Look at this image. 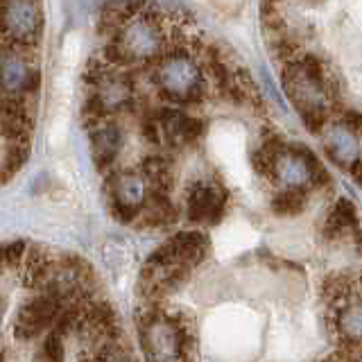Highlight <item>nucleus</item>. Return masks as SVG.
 Returning <instances> with one entry per match:
<instances>
[{
	"label": "nucleus",
	"instance_id": "1",
	"mask_svg": "<svg viewBox=\"0 0 362 362\" xmlns=\"http://www.w3.org/2000/svg\"><path fill=\"white\" fill-rule=\"evenodd\" d=\"M283 86L294 109L313 134L328 129V116L337 109L339 90L326 64L313 52L301 50L283 64Z\"/></svg>",
	"mask_w": 362,
	"mask_h": 362
},
{
	"label": "nucleus",
	"instance_id": "2",
	"mask_svg": "<svg viewBox=\"0 0 362 362\" xmlns=\"http://www.w3.org/2000/svg\"><path fill=\"white\" fill-rule=\"evenodd\" d=\"M136 331L147 362H195L197 337L181 310L143 301L136 308Z\"/></svg>",
	"mask_w": 362,
	"mask_h": 362
},
{
	"label": "nucleus",
	"instance_id": "3",
	"mask_svg": "<svg viewBox=\"0 0 362 362\" xmlns=\"http://www.w3.org/2000/svg\"><path fill=\"white\" fill-rule=\"evenodd\" d=\"M154 82L161 95L177 107L199 105L206 95V79L202 68L184 50L165 52L156 62Z\"/></svg>",
	"mask_w": 362,
	"mask_h": 362
},
{
	"label": "nucleus",
	"instance_id": "4",
	"mask_svg": "<svg viewBox=\"0 0 362 362\" xmlns=\"http://www.w3.org/2000/svg\"><path fill=\"white\" fill-rule=\"evenodd\" d=\"M43 32L39 3H0V41L37 50Z\"/></svg>",
	"mask_w": 362,
	"mask_h": 362
},
{
	"label": "nucleus",
	"instance_id": "5",
	"mask_svg": "<svg viewBox=\"0 0 362 362\" xmlns=\"http://www.w3.org/2000/svg\"><path fill=\"white\" fill-rule=\"evenodd\" d=\"M229 204V190L220 179H195L186 188V220L192 224H218Z\"/></svg>",
	"mask_w": 362,
	"mask_h": 362
},
{
	"label": "nucleus",
	"instance_id": "6",
	"mask_svg": "<svg viewBox=\"0 0 362 362\" xmlns=\"http://www.w3.org/2000/svg\"><path fill=\"white\" fill-rule=\"evenodd\" d=\"M209 252H211V238L206 233L184 231V233H175L161 247H156L145 263L156 267L184 265L188 269H195L209 256Z\"/></svg>",
	"mask_w": 362,
	"mask_h": 362
},
{
	"label": "nucleus",
	"instance_id": "7",
	"mask_svg": "<svg viewBox=\"0 0 362 362\" xmlns=\"http://www.w3.org/2000/svg\"><path fill=\"white\" fill-rule=\"evenodd\" d=\"M66 308L64 303L52 299L50 294L37 292L25 303L18 305L14 317V337L18 342H34L37 337L45 335L52 328L54 320Z\"/></svg>",
	"mask_w": 362,
	"mask_h": 362
},
{
	"label": "nucleus",
	"instance_id": "8",
	"mask_svg": "<svg viewBox=\"0 0 362 362\" xmlns=\"http://www.w3.org/2000/svg\"><path fill=\"white\" fill-rule=\"evenodd\" d=\"M143 179L134 173H120L107 177V192H109V211L122 224L139 220L143 209Z\"/></svg>",
	"mask_w": 362,
	"mask_h": 362
},
{
	"label": "nucleus",
	"instance_id": "9",
	"mask_svg": "<svg viewBox=\"0 0 362 362\" xmlns=\"http://www.w3.org/2000/svg\"><path fill=\"white\" fill-rule=\"evenodd\" d=\"M326 152L333 161L360 179V152H358V134L349 132L342 124H333L326 136Z\"/></svg>",
	"mask_w": 362,
	"mask_h": 362
},
{
	"label": "nucleus",
	"instance_id": "10",
	"mask_svg": "<svg viewBox=\"0 0 362 362\" xmlns=\"http://www.w3.org/2000/svg\"><path fill=\"white\" fill-rule=\"evenodd\" d=\"M90 136V156H93L98 170H109L120 154L122 147V129L113 120H105L88 129Z\"/></svg>",
	"mask_w": 362,
	"mask_h": 362
},
{
	"label": "nucleus",
	"instance_id": "11",
	"mask_svg": "<svg viewBox=\"0 0 362 362\" xmlns=\"http://www.w3.org/2000/svg\"><path fill=\"white\" fill-rule=\"evenodd\" d=\"M54 254L50 249L32 245L25 252V269H23V283L32 292H41L52 279H57Z\"/></svg>",
	"mask_w": 362,
	"mask_h": 362
},
{
	"label": "nucleus",
	"instance_id": "12",
	"mask_svg": "<svg viewBox=\"0 0 362 362\" xmlns=\"http://www.w3.org/2000/svg\"><path fill=\"white\" fill-rule=\"evenodd\" d=\"M139 218H141L143 226L161 229V226H170L179 220V209L173 204L168 192L145 188L143 190V209H141Z\"/></svg>",
	"mask_w": 362,
	"mask_h": 362
},
{
	"label": "nucleus",
	"instance_id": "13",
	"mask_svg": "<svg viewBox=\"0 0 362 362\" xmlns=\"http://www.w3.org/2000/svg\"><path fill=\"white\" fill-rule=\"evenodd\" d=\"M349 233H354L356 238L360 235L358 211L351 199L339 197L333 204V209L328 211V218L324 222V238L326 240H339V238H344Z\"/></svg>",
	"mask_w": 362,
	"mask_h": 362
},
{
	"label": "nucleus",
	"instance_id": "14",
	"mask_svg": "<svg viewBox=\"0 0 362 362\" xmlns=\"http://www.w3.org/2000/svg\"><path fill=\"white\" fill-rule=\"evenodd\" d=\"M141 179L145 181V188H152L158 192H173L175 186V161L170 156H145L141 165H139Z\"/></svg>",
	"mask_w": 362,
	"mask_h": 362
},
{
	"label": "nucleus",
	"instance_id": "15",
	"mask_svg": "<svg viewBox=\"0 0 362 362\" xmlns=\"http://www.w3.org/2000/svg\"><path fill=\"white\" fill-rule=\"evenodd\" d=\"M288 143L279 134H269L263 145L252 154V165L256 173L267 181H279V163L286 156Z\"/></svg>",
	"mask_w": 362,
	"mask_h": 362
},
{
	"label": "nucleus",
	"instance_id": "16",
	"mask_svg": "<svg viewBox=\"0 0 362 362\" xmlns=\"http://www.w3.org/2000/svg\"><path fill=\"white\" fill-rule=\"evenodd\" d=\"M320 297H322V303L326 305V308H328V305L339 303V301L360 297L358 279L344 274V272H335V274H328V276H324L322 286H320Z\"/></svg>",
	"mask_w": 362,
	"mask_h": 362
},
{
	"label": "nucleus",
	"instance_id": "17",
	"mask_svg": "<svg viewBox=\"0 0 362 362\" xmlns=\"http://www.w3.org/2000/svg\"><path fill=\"white\" fill-rule=\"evenodd\" d=\"M305 204H308V188L301 186H286L272 197V211L281 218H294V215L303 213Z\"/></svg>",
	"mask_w": 362,
	"mask_h": 362
},
{
	"label": "nucleus",
	"instance_id": "18",
	"mask_svg": "<svg viewBox=\"0 0 362 362\" xmlns=\"http://www.w3.org/2000/svg\"><path fill=\"white\" fill-rule=\"evenodd\" d=\"M30 158V143H7L3 165H0V181H9Z\"/></svg>",
	"mask_w": 362,
	"mask_h": 362
},
{
	"label": "nucleus",
	"instance_id": "19",
	"mask_svg": "<svg viewBox=\"0 0 362 362\" xmlns=\"http://www.w3.org/2000/svg\"><path fill=\"white\" fill-rule=\"evenodd\" d=\"M34 362H66V342L52 333H45L34 354Z\"/></svg>",
	"mask_w": 362,
	"mask_h": 362
},
{
	"label": "nucleus",
	"instance_id": "20",
	"mask_svg": "<svg viewBox=\"0 0 362 362\" xmlns=\"http://www.w3.org/2000/svg\"><path fill=\"white\" fill-rule=\"evenodd\" d=\"M28 243L25 240H9V243H0V274L5 269H18L21 260L25 258L28 252Z\"/></svg>",
	"mask_w": 362,
	"mask_h": 362
},
{
	"label": "nucleus",
	"instance_id": "21",
	"mask_svg": "<svg viewBox=\"0 0 362 362\" xmlns=\"http://www.w3.org/2000/svg\"><path fill=\"white\" fill-rule=\"evenodd\" d=\"M141 134H143V139H145L147 143H150V145H161V132H158V122H156V118L152 116V111L143 118Z\"/></svg>",
	"mask_w": 362,
	"mask_h": 362
},
{
	"label": "nucleus",
	"instance_id": "22",
	"mask_svg": "<svg viewBox=\"0 0 362 362\" xmlns=\"http://www.w3.org/2000/svg\"><path fill=\"white\" fill-rule=\"evenodd\" d=\"M0 362H7V360H5V354H3V351H0Z\"/></svg>",
	"mask_w": 362,
	"mask_h": 362
}]
</instances>
